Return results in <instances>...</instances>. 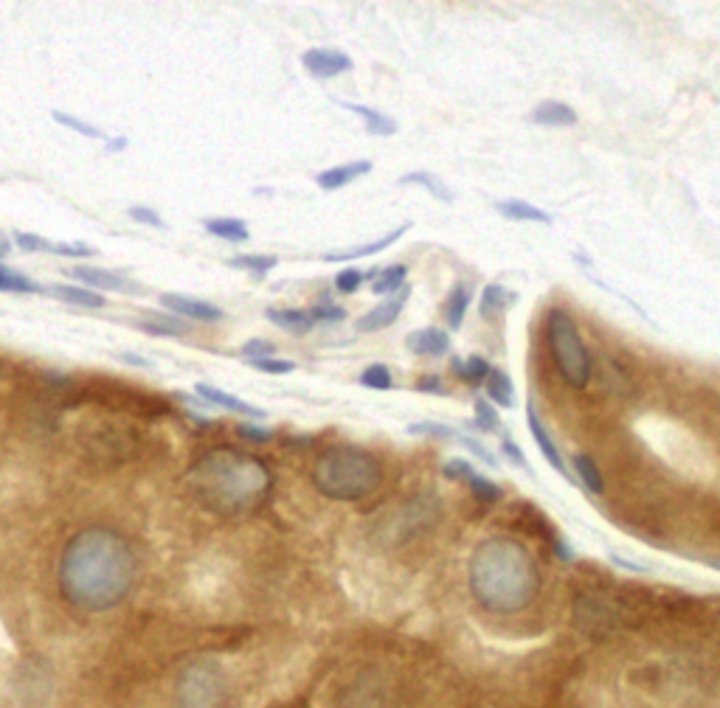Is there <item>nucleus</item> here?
I'll use <instances>...</instances> for the list:
<instances>
[{
	"label": "nucleus",
	"mask_w": 720,
	"mask_h": 708,
	"mask_svg": "<svg viewBox=\"0 0 720 708\" xmlns=\"http://www.w3.org/2000/svg\"><path fill=\"white\" fill-rule=\"evenodd\" d=\"M135 582V554L119 531L90 526L68 540L60 560V590L68 605L102 613L121 605Z\"/></svg>",
	"instance_id": "1"
},
{
	"label": "nucleus",
	"mask_w": 720,
	"mask_h": 708,
	"mask_svg": "<svg viewBox=\"0 0 720 708\" xmlns=\"http://www.w3.org/2000/svg\"><path fill=\"white\" fill-rule=\"evenodd\" d=\"M186 484L209 512L240 517L256 512L268 501L273 475L262 458L234 447H217L195 461Z\"/></svg>",
	"instance_id": "2"
},
{
	"label": "nucleus",
	"mask_w": 720,
	"mask_h": 708,
	"mask_svg": "<svg viewBox=\"0 0 720 708\" xmlns=\"http://www.w3.org/2000/svg\"><path fill=\"white\" fill-rule=\"evenodd\" d=\"M470 590L490 613H521L538 596V565L518 540L490 537L470 557Z\"/></svg>",
	"instance_id": "3"
},
{
	"label": "nucleus",
	"mask_w": 720,
	"mask_h": 708,
	"mask_svg": "<svg viewBox=\"0 0 720 708\" xmlns=\"http://www.w3.org/2000/svg\"><path fill=\"white\" fill-rule=\"evenodd\" d=\"M380 481V461L358 447H332L318 456L313 467L315 489L330 501H363L380 487Z\"/></svg>",
	"instance_id": "4"
},
{
	"label": "nucleus",
	"mask_w": 720,
	"mask_h": 708,
	"mask_svg": "<svg viewBox=\"0 0 720 708\" xmlns=\"http://www.w3.org/2000/svg\"><path fill=\"white\" fill-rule=\"evenodd\" d=\"M546 329H549V349H552L560 377L571 388H585L594 374V363H591V352H588L574 318L566 310H552Z\"/></svg>",
	"instance_id": "5"
},
{
	"label": "nucleus",
	"mask_w": 720,
	"mask_h": 708,
	"mask_svg": "<svg viewBox=\"0 0 720 708\" xmlns=\"http://www.w3.org/2000/svg\"><path fill=\"white\" fill-rule=\"evenodd\" d=\"M178 708H231V683L225 669L211 658H197L180 669L175 683Z\"/></svg>",
	"instance_id": "6"
},
{
	"label": "nucleus",
	"mask_w": 720,
	"mask_h": 708,
	"mask_svg": "<svg viewBox=\"0 0 720 708\" xmlns=\"http://www.w3.org/2000/svg\"><path fill=\"white\" fill-rule=\"evenodd\" d=\"M161 304L166 310H172L178 318L186 321H203V324H217L223 321V310L214 307L203 298H192V295H178V293H164L161 295Z\"/></svg>",
	"instance_id": "7"
},
{
	"label": "nucleus",
	"mask_w": 720,
	"mask_h": 708,
	"mask_svg": "<svg viewBox=\"0 0 720 708\" xmlns=\"http://www.w3.org/2000/svg\"><path fill=\"white\" fill-rule=\"evenodd\" d=\"M301 62L315 79H332V76L352 71V65H355L344 51H335V48H310V51H304Z\"/></svg>",
	"instance_id": "8"
},
{
	"label": "nucleus",
	"mask_w": 720,
	"mask_h": 708,
	"mask_svg": "<svg viewBox=\"0 0 720 708\" xmlns=\"http://www.w3.org/2000/svg\"><path fill=\"white\" fill-rule=\"evenodd\" d=\"M408 298H411V290H408V287L397 290V293H391L383 304H377L375 310L366 312V315L360 318L358 329L360 332H383V329H389V326L400 318V312L405 310Z\"/></svg>",
	"instance_id": "9"
},
{
	"label": "nucleus",
	"mask_w": 720,
	"mask_h": 708,
	"mask_svg": "<svg viewBox=\"0 0 720 708\" xmlns=\"http://www.w3.org/2000/svg\"><path fill=\"white\" fill-rule=\"evenodd\" d=\"M526 425H529V433H532V439L538 442L540 447V453H543V458L555 467L560 475H566L569 478V470H566V461H563V456H560V450H557V444L555 439H552V433H549V428L543 425V419H540V413L535 411V405L529 402V408H526ZM571 481V478H569Z\"/></svg>",
	"instance_id": "10"
},
{
	"label": "nucleus",
	"mask_w": 720,
	"mask_h": 708,
	"mask_svg": "<svg viewBox=\"0 0 720 708\" xmlns=\"http://www.w3.org/2000/svg\"><path fill=\"white\" fill-rule=\"evenodd\" d=\"M405 346H408V352L420 354V357H442L450 352V335L439 326H425V329L411 332L405 338Z\"/></svg>",
	"instance_id": "11"
},
{
	"label": "nucleus",
	"mask_w": 720,
	"mask_h": 708,
	"mask_svg": "<svg viewBox=\"0 0 720 708\" xmlns=\"http://www.w3.org/2000/svg\"><path fill=\"white\" fill-rule=\"evenodd\" d=\"M369 172H372V161H349V163H341V166H332V169L318 172L315 183H318L324 192H338V189H344L349 183H355L358 177L369 175Z\"/></svg>",
	"instance_id": "12"
},
{
	"label": "nucleus",
	"mask_w": 720,
	"mask_h": 708,
	"mask_svg": "<svg viewBox=\"0 0 720 708\" xmlns=\"http://www.w3.org/2000/svg\"><path fill=\"white\" fill-rule=\"evenodd\" d=\"M65 276H74L82 284L88 287H96V290H116V293H127V290H135V284L130 279H124L119 273H110V270H102V267H74L71 273Z\"/></svg>",
	"instance_id": "13"
},
{
	"label": "nucleus",
	"mask_w": 720,
	"mask_h": 708,
	"mask_svg": "<svg viewBox=\"0 0 720 708\" xmlns=\"http://www.w3.org/2000/svg\"><path fill=\"white\" fill-rule=\"evenodd\" d=\"M338 107H344L349 113H355V116L363 118V127H366V133L377 135V138H389V135L397 133V121L389 118L386 113H380V110H372V107H366V104H355V102H344V99H335Z\"/></svg>",
	"instance_id": "14"
},
{
	"label": "nucleus",
	"mask_w": 720,
	"mask_h": 708,
	"mask_svg": "<svg viewBox=\"0 0 720 708\" xmlns=\"http://www.w3.org/2000/svg\"><path fill=\"white\" fill-rule=\"evenodd\" d=\"M197 397L206 399L209 405H217V408H225V411H234V413H242V416H254V419H262L265 411H259L256 405L251 402H245V399L234 397V394H225L220 388H214L209 383H197Z\"/></svg>",
	"instance_id": "15"
},
{
	"label": "nucleus",
	"mask_w": 720,
	"mask_h": 708,
	"mask_svg": "<svg viewBox=\"0 0 720 708\" xmlns=\"http://www.w3.org/2000/svg\"><path fill=\"white\" fill-rule=\"evenodd\" d=\"M529 121L538 124V127H574V124H577V113L571 110L569 104L546 99V102H540L538 107L529 113Z\"/></svg>",
	"instance_id": "16"
},
{
	"label": "nucleus",
	"mask_w": 720,
	"mask_h": 708,
	"mask_svg": "<svg viewBox=\"0 0 720 708\" xmlns=\"http://www.w3.org/2000/svg\"><path fill=\"white\" fill-rule=\"evenodd\" d=\"M405 231H408V222L400 225V228H394V231H389L386 236L375 239V242H369V245H360V248H355V251H346V253H327L324 259H327V262H349V259H360V256H372V253L386 251L389 245H394V242H397V239H400Z\"/></svg>",
	"instance_id": "17"
},
{
	"label": "nucleus",
	"mask_w": 720,
	"mask_h": 708,
	"mask_svg": "<svg viewBox=\"0 0 720 708\" xmlns=\"http://www.w3.org/2000/svg\"><path fill=\"white\" fill-rule=\"evenodd\" d=\"M495 208H498L501 217L515 222H543V225L552 222V214H546L543 208L532 206V203H526V200H504V203H498Z\"/></svg>",
	"instance_id": "18"
},
{
	"label": "nucleus",
	"mask_w": 720,
	"mask_h": 708,
	"mask_svg": "<svg viewBox=\"0 0 720 708\" xmlns=\"http://www.w3.org/2000/svg\"><path fill=\"white\" fill-rule=\"evenodd\" d=\"M51 293L57 295L65 304H76V307H88V310H102L107 301L99 293H93L88 287H74V284H54Z\"/></svg>",
	"instance_id": "19"
},
{
	"label": "nucleus",
	"mask_w": 720,
	"mask_h": 708,
	"mask_svg": "<svg viewBox=\"0 0 720 708\" xmlns=\"http://www.w3.org/2000/svg\"><path fill=\"white\" fill-rule=\"evenodd\" d=\"M138 329H144L147 335H158V338H186L192 332V326L180 321L178 315H161V318L138 321Z\"/></svg>",
	"instance_id": "20"
},
{
	"label": "nucleus",
	"mask_w": 720,
	"mask_h": 708,
	"mask_svg": "<svg viewBox=\"0 0 720 708\" xmlns=\"http://www.w3.org/2000/svg\"><path fill=\"white\" fill-rule=\"evenodd\" d=\"M265 315H268V321H273L279 329L293 332V335H304V332H310L315 326L310 310H268Z\"/></svg>",
	"instance_id": "21"
},
{
	"label": "nucleus",
	"mask_w": 720,
	"mask_h": 708,
	"mask_svg": "<svg viewBox=\"0 0 720 708\" xmlns=\"http://www.w3.org/2000/svg\"><path fill=\"white\" fill-rule=\"evenodd\" d=\"M206 231L217 239H225V242H234V245H242L248 242V225L237 217H214V220H206Z\"/></svg>",
	"instance_id": "22"
},
{
	"label": "nucleus",
	"mask_w": 720,
	"mask_h": 708,
	"mask_svg": "<svg viewBox=\"0 0 720 708\" xmlns=\"http://www.w3.org/2000/svg\"><path fill=\"white\" fill-rule=\"evenodd\" d=\"M484 388H487V397L493 399L495 405H501V408H512L515 405V388H512L507 371L490 369L487 380H484Z\"/></svg>",
	"instance_id": "23"
},
{
	"label": "nucleus",
	"mask_w": 720,
	"mask_h": 708,
	"mask_svg": "<svg viewBox=\"0 0 720 708\" xmlns=\"http://www.w3.org/2000/svg\"><path fill=\"white\" fill-rule=\"evenodd\" d=\"M467 307H470V287L467 284H456L450 290L448 301H445V321H448L450 329H462Z\"/></svg>",
	"instance_id": "24"
},
{
	"label": "nucleus",
	"mask_w": 720,
	"mask_h": 708,
	"mask_svg": "<svg viewBox=\"0 0 720 708\" xmlns=\"http://www.w3.org/2000/svg\"><path fill=\"white\" fill-rule=\"evenodd\" d=\"M405 276H408V267L405 265H389L383 270H377V276L372 279V293L375 295H391L405 287Z\"/></svg>",
	"instance_id": "25"
},
{
	"label": "nucleus",
	"mask_w": 720,
	"mask_h": 708,
	"mask_svg": "<svg viewBox=\"0 0 720 708\" xmlns=\"http://www.w3.org/2000/svg\"><path fill=\"white\" fill-rule=\"evenodd\" d=\"M490 369H493V366H490L484 357H479V354H473V357H467V360H459V357L453 360V374L462 377V380L470 385L484 383L487 374H490Z\"/></svg>",
	"instance_id": "26"
},
{
	"label": "nucleus",
	"mask_w": 720,
	"mask_h": 708,
	"mask_svg": "<svg viewBox=\"0 0 720 708\" xmlns=\"http://www.w3.org/2000/svg\"><path fill=\"white\" fill-rule=\"evenodd\" d=\"M228 265L240 267V270H248V273L256 276V279H265L270 270L279 265V259H276V256H262V253H245V256L228 259Z\"/></svg>",
	"instance_id": "27"
},
{
	"label": "nucleus",
	"mask_w": 720,
	"mask_h": 708,
	"mask_svg": "<svg viewBox=\"0 0 720 708\" xmlns=\"http://www.w3.org/2000/svg\"><path fill=\"white\" fill-rule=\"evenodd\" d=\"M507 298H510V293L501 284H487L484 293H481V318L493 321L495 315H501V310H507Z\"/></svg>",
	"instance_id": "28"
},
{
	"label": "nucleus",
	"mask_w": 720,
	"mask_h": 708,
	"mask_svg": "<svg viewBox=\"0 0 720 708\" xmlns=\"http://www.w3.org/2000/svg\"><path fill=\"white\" fill-rule=\"evenodd\" d=\"M0 290L3 293H40L43 287L31 281L26 273H17L12 267L0 265Z\"/></svg>",
	"instance_id": "29"
},
{
	"label": "nucleus",
	"mask_w": 720,
	"mask_h": 708,
	"mask_svg": "<svg viewBox=\"0 0 720 708\" xmlns=\"http://www.w3.org/2000/svg\"><path fill=\"white\" fill-rule=\"evenodd\" d=\"M400 186H408V183H417V186H422V189H428V192L434 194L436 200H442V203H450L453 200V194H450V189L442 183V180H436L431 172H408V175H403L400 180H397Z\"/></svg>",
	"instance_id": "30"
},
{
	"label": "nucleus",
	"mask_w": 720,
	"mask_h": 708,
	"mask_svg": "<svg viewBox=\"0 0 720 708\" xmlns=\"http://www.w3.org/2000/svg\"><path fill=\"white\" fill-rule=\"evenodd\" d=\"M571 464H574V472H577V478L583 481V487H588L594 495H602L605 492V484H602V475L597 470V464L591 461L588 456H574L571 458Z\"/></svg>",
	"instance_id": "31"
},
{
	"label": "nucleus",
	"mask_w": 720,
	"mask_h": 708,
	"mask_svg": "<svg viewBox=\"0 0 720 708\" xmlns=\"http://www.w3.org/2000/svg\"><path fill=\"white\" fill-rule=\"evenodd\" d=\"M360 385H366V388H372V391H391L394 377H391L389 366L372 363V366H366V369L360 371Z\"/></svg>",
	"instance_id": "32"
},
{
	"label": "nucleus",
	"mask_w": 720,
	"mask_h": 708,
	"mask_svg": "<svg viewBox=\"0 0 720 708\" xmlns=\"http://www.w3.org/2000/svg\"><path fill=\"white\" fill-rule=\"evenodd\" d=\"M51 116H54V121H57V124H62V127H68V130H74V133L88 135V138H99V141H107V135L102 133V130H96L93 124H85L82 118L68 116V113H60V110H54Z\"/></svg>",
	"instance_id": "33"
},
{
	"label": "nucleus",
	"mask_w": 720,
	"mask_h": 708,
	"mask_svg": "<svg viewBox=\"0 0 720 708\" xmlns=\"http://www.w3.org/2000/svg\"><path fill=\"white\" fill-rule=\"evenodd\" d=\"M470 489H473V495L479 498V501H487V503H495V501H501V487L498 484H493L490 478H484V475H473L470 481Z\"/></svg>",
	"instance_id": "34"
},
{
	"label": "nucleus",
	"mask_w": 720,
	"mask_h": 708,
	"mask_svg": "<svg viewBox=\"0 0 720 708\" xmlns=\"http://www.w3.org/2000/svg\"><path fill=\"white\" fill-rule=\"evenodd\" d=\"M408 433H420V436H434V439H442V442H456V430L450 428V425H436V422H414V425H408Z\"/></svg>",
	"instance_id": "35"
},
{
	"label": "nucleus",
	"mask_w": 720,
	"mask_h": 708,
	"mask_svg": "<svg viewBox=\"0 0 720 708\" xmlns=\"http://www.w3.org/2000/svg\"><path fill=\"white\" fill-rule=\"evenodd\" d=\"M363 281H366V273H360L358 267H346V270H341V273L335 276V287H338V293L352 295L358 293V287Z\"/></svg>",
	"instance_id": "36"
},
{
	"label": "nucleus",
	"mask_w": 720,
	"mask_h": 708,
	"mask_svg": "<svg viewBox=\"0 0 720 708\" xmlns=\"http://www.w3.org/2000/svg\"><path fill=\"white\" fill-rule=\"evenodd\" d=\"M313 315L315 324H338V321H344L346 318V310L344 307H338V304H330V301H321L318 307L310 310Z\"/></svg>",
	"instance_id": "37"
},
{
	"label": "nucleus",
	"mask_w": 720,
	"mask_h": 708,
	"mask_svg": "<svg viewBox=\"0 0 720 708\" xmlns=\"http://www.w3.org/2000/svg\"><path fill=\"white\" fill-rule=\"evenodd\" d=\"M476 428L481 433H490V430L498 428V411H495L490 402H484V399H476Z\"/></svg>",
	"instance_id": "38"
},
{
	"label": "nucleus",
	"mask_w": 720,
	"mask_h": 708,
	"mask_svg": "<svg viewBox=\"0 0 720 708\" xmlns=\"http://www.w3.org/2000/svg\"><path fill=\"white\" fill-rule=\"evenodd\" d=\"M251 369L262 371V374H293V371H296V363H293V360L262 357V360H251Z\"/></svg>",
	"instance_id": "39"
},
{
	"label": "nucleus",
	"mask_w": 720,
	"mask_h": 708,
	"mask_svg": "<svg viewBox=\"0 0 720 708\" xmlns=\"http://www.w3.org/2000/svg\"><path fill=\"white\" fill-rule=\"evenodd\" d=\"M442 472H445V478H450V481H470V478L476 475L473 464L465 461V458H453V461H448Z\"/></svg>",
	"instance_id": "40"
},
{
	"label": "nucleus",
	"mask_w": 720,
	"mask_h": 708,
	"mask_svg": "<svg viewBox=\"0 0 720 708\" xmlns=\"http://www.w3.org/2000/svg\"><path fill=\"white\" fill-rule=\"evenodd\" d=\"M456 442L462 444V447H467V450H470V453H473L476 458H481V461H484L487 467H498V458H495L493 453H490V450L484 447V444L476 442V439H470V436H465V433H462V436L456 433Z\"/></svg>",
	"instance_id": "41"
},
{
	"label": "nucleus",
	"mask_w": 720,
	"mask_h": 708,
	"mask_svg": "<svg viewBox=\"0 0 720 708\" xmlns=\"http://www.w3.org/2000/svg\"><path fill=\"white\" fill-rule=\"evenodd\" d=\"M45 251L57 253V256H93L96 248H88V245H65V242H45Z\"/></svg>",
	"instance_id": "42"
},
{
	"label": "nucleus",
	"mask_w": 720,
	"mask_h": 708,
	"mask_svg": "<svg viewBox=\"0 0 720 708\" xmlns=\"http://www.w3.org/2000/svg\"><path fill=\"white\" fill-rule=\"evenodd\" d=\"M45 242H48V239H43V236L29 234V231H15V245L23 253L45 251Z\"/></svg>",
	"instance_id": "43"
},
{
	"label": "nucleus",
	"mask_w": 720,
	"mask_h": 708,
	"mask_svg": "<svg viewBox=\"0 0 720 708\" xmlns=\"http://www.w3.org/2000/svg\"><path fill=\"white\" fill-rule=\"evenodd\" d=\"M130 217H133L135 222H144V225H152V228H166L164 217H161L158 211H152V208H147V206L130 208Z\"/></svg>",
	"instance_id": "44"
},
{
	"label": "nucleus",
	"mask_w": 720,
	"mask_h": 708,
	"mask_svg": "<svg viewBox=\"0 0 720 708\" xmlns=\"http://www.w3.org/2000/svg\"><path fill=\"white\" fill-rule=\"evenodd\" d=\"M242 354H245L248 360H262V357L273 354V343H268V340H248V343L242 346Z\"/></svg>",
	"instance_id": "45"
},
{
	"label": "nucleus",
	"mask_w": 720,
	"mask_h": 708,
	"mask_svg": "<svg viewBox=\"0 0 720 708\" xmlns=\"http://www.w3.org/2000/svg\"><path fill=\"white\" fill-rule=\"evenodd\" d=\"M501 450H504V453H507V458H510L512 464H518V467H521V470L532 472V467H529V461H526L524 453H521V447H518V444L512 442L510 436H504V439H501Z\"/></svg>",
	"instance_id": "46"
},
{
	"label": "nucleus",
	"mask_w": 720,
	"mask_h": 708,
	"mask_svg": "<svg viewBox=\"0 0 720 708\" xmlns=\"http://www.w3.org/2000/svg\"><path fill=\"white\" fill-rule=\"evenodd\" d=\"M237 433H240L242 439H248V442H256V444H265L273 439V433L265 428H254V425H240L237 428Z\"/></svg>",
	"instance_id": "47"
},
{
	"label": "nucleus",
	"mask_w": 720,
	"mask_h": 708,
	"mask_svg": "<svg viewBox=\"0 0 720 708\" xmlns=\"http://www.w3.org/2000/svg\"><path fill=\"white\" fill-rule=\"evenodd\" d=\"M417 391H422V394H436V397H439V394H448L445 385H442V380H439L436 374H425V377H420V380H417Z\"/></svg>",
	"instance_id": "48"
},
{
	"label": "nucleus",
	"mask_w": 720,
	"mask_h": 708,
	"mask_svg": "<svg viewBox=\"0 0 720 708\" xmlns=\"http://www.w3.org/2000/svg\"><path fill=\"white\" fill-rule=\"evenodd\" d=\"M121 360H127V363H133V366H141V369H150L152 363L150 360H144V357H138V354H121Z\"/></svg>",
	"instance_id": "49"
},
{
	"label": "nucleus",
	"mask_w": 720,
	"mask_h": 708,
	"mask_svg": "<svg viewBox=\"0 0 720 708\" xmlns=\"http://www.w3.org/2000/svg\"><path fill=\"white\" fill-rule=\"evenodd\" d=\"M6 253H9V239L0 236V256H6Z\"/></svg>",
	"instance_id": "50"
}]
</instances>
